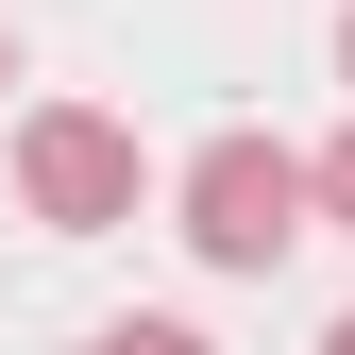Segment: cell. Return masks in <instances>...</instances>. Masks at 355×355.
Segmentation results:
<instances>
[{
    "label": "cell",
    "instance_id": "7a4b0ae2",
    "mask_svg": "<svg viewBox=\"0 0 355 355\" xmlns=\"http://www.w3.org/2000/svg\"><path fill=\"white\" fill-rule=\"evenodd\" d=\"M136 187H153L136 119H102V102H34V119H17V203L51 220V237H119Z\"/></svg>",
    "mask_w": 355,
    "mask_h": 355
},
{
    "label": "cell",
    "instance_id": "6da1fadb",
    "mask_svg": "<svg viewBox=\"0 0 355 355\" xmlns=\"http://www.w3.org/2000/svg\"><path fill=\"white\" fill-rule=\"evenodd\" d=\"M169 203H187V254H203V271H271L288 237H322V169H304L288 136H203Z\"/></svg>",
    "mask_w": 355,
    "mask_h": 355
},
{
    "label": "cell",
    "instance_id": "5b68a950",
    "mask_svg": "<svg viewBox=\"0 0 355 355\" xmlns=\"http://www.w3.org/2000/svg\"><path fill=\"white\" fill-rule=\"evenodd\" d=\"M322 355H355V304H338V322H322Z\"/></svg>",
    "mask_w": 355,
    "mask_h": 355
},
{
    "label": "cell",
    "instance_id": "277c9868",
    "mask_svg": "<svg viewBox=\"0 0 355 355\" xmlns=\"http://www.w3.org/2000/svg\"><path fill=\"white\" fill-rule=\"evenodd\" d=\"M304 169H322V237H355V136H322Z\"/></svg>",
    "mask_w": 355,
    "mask_h": 355
},
{
    "label": "cell",
    "instance_id": "8992f818",
    "mask_svg": "<svg viewBox=\"0 0 355 355\" xmlns=\"http://www.w3.org/2000/svg\"><path fill=\"white\" fill-rule=\"evenodd\" d=\"M0 85H17V17H0Z\"/></svg>",
    "mask_w": 355,
    "mask_h": 355
},
{
    "label": "cell",
    "instance_id": "3957f363",
    "mask_svg": "<svg viewBox=\"0 0 355 355\" xmlns=\"http://www.w3.org/2000/svg\"><path fill=\"white\" fill-rule=\"evenodd\" d=\"M85 355H220V338H203V322H169V304H136V322H102Z\"/></svg>",
    "mask_w": 355,
    "mask_h": 355
},
{
    "label": "cell",
    "instance_id": "52a82bcc",
    "mask_svg": "<svg viewBox=\"0 0 355 355\" xmlns=\"http://www.w3.org/2000/svg\"><path fill=\"white\" fill-rule=\"evenodd\" d=\"M338 85H355V17H338Z\"/></svg>",
    "mask_w": 355,
    "mask_h": 355
}]
</instances>
